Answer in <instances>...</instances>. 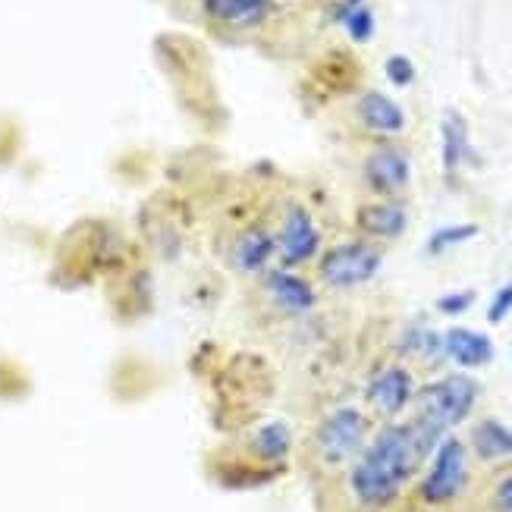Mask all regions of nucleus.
I'll list each match as a JSON object with an SVG mask.
<instances>
[{
	"instance_id": "obj_1",
	"label": "nucleus",
	"mask_w": 512,
	"mask_h": 512,
	"mask_svg": "<svg viewBox=\"0 0 512 512\" xmlns=\"http://www.w3.org/2000/svg\"><path fill=\"white\" fill-rule=\"evenodd\" d=\"M440 437H434L418 421L409 425H387L359 453V462L349 475L352 494L365 506H387L403 491V484L418 472Z\"/></svg>"
},
{
	"instance_id": "obj_2",
	"label": "nucleus",
	"mask_w": 512,
	"mask_h": 512,
	"mask_svg": "<svg viewBox=\"0 0 512 512\" xmlns=\"http://www.w3.org/2000/svg\"><path fill=\"white\" fill-rule=\"evenodd\" d=\"M478 393L481 390L469 374L440 377V381L421 387L415 393V406H418L415 421L421 428H428L434 437L443 440V434L456 425H462V421L472 415V409L478 403Z\"/></svg>"
},
{
	"instance_id": "obj_3",
	"label": "nucleus",
	"mask_w": 512,
	"mask_h": 512,
	"mask_svg": "<svg viewBox=\"0 0 512 512\" xmlns=\"http://www.w3.org/2000/svg\"><path fill=\"white\" fill-rule=\"evenodd\" d=\"M465 481H469V453H465V443L456 437H443L434 447V462L425 481H421V500L431 506L450 503L465 491Z\"/></svg>"
},
{
	"instance_id": "obj_4",
	"label": "nucleus",
	"mask_w": 512,
	"mask_h": 512,
	"mask_svg": "<svg viewBox=\"0 0 512 512\" xmlns=\"http://www.w3.org/2000/svg\"><path fill=\"white\" fill-rule=\"evenodd\" d=\"M365 434H368V421L359 409H337L330 412L321 428L315 434L318 453L327 465H343L352 456H359L365 447Z\"/></svg>"
},
{
	"instance_id": "obj_5",
	"label": "nucleus",
	"mask_w": 512,
	"mask_h": 512,
	"mask_svg": "<svg viewBox=\"0 0 512 512\" xmlns=\"http://www.w3.org/2000/svg\"><path fill=\"white\" fill-rule=\"evenodd\" d=\"M381 271V252L368 242H346V246L330 249L321 258V277L333 289H349L368 283Z\"/></svg>"
},
{
	"instance_id": "obj_6",
	"label": "nucleus",
	"mask_w": 512,
	"mask_h": 512,
	"mask_svg": "<svg viewBox=\"0 0 512 512\" xmlns=\"http://www.w3.org/2000/svg\"><path fill=\"white\" fill-rule=\"evenodd\" d=\"M318 246H321V233L315 227V220H311V214L302 208H289V214L283 220V230L277 236V249H280L283 264L296 267V264L311 261Z\"/></svg>"
},
{
	"instance_id": "obj_7",
	"label": "nucleus",
	"mask_w": 512,
	"mask_h": 512,
	"mask_svg": "<svg viewBox=\"0 0 512 512\" xmlns=\"http://www.w3.org/2000/svg\"><path fill=\"white\" fill-rule=\"evenodd\" d=\"M365 396L381 415H399L415 399V381L406 368H384L368 384Z\"/></svg>"
},
{
	"instance_id": "obj_8",
	"label": "nucleus",
	"mask_w": 512,
	"mask_h": 512,
	"mask_svg": "<svg viewBox=\"0 0 512 512\" xmlns=\"http://www.w3.org/2000/svg\"><path fill=\"white\" fill-rule=\"evenodd\" d=\"M443 355L459 368H484L494 362V343L487 333L469 327H450L443 333Z\"/></svg>"
},
{
	"instance_id": "obj_9",
	"label": "nucleus",
	"mask_w": 512,
	"mask_h": 512,
	"mask_svg": "<svg viewBox=\"0 0 512 512\" xmlns=\"http://www.w3.org/2000/svg\"><path fill=\"white\" fill-rule=\"evenodd\" d=\"M365 176H368L374 192L393 195V192L409 186L412 167H409V158L399 148H377L365 164Z\"/></svg>"
},
{
	"instance_id": "obj_10",
	"label": "nucleus",
	"mask_w": 512,
	"mask_h": 512,
	"mask_svg": "<svg viewBox=\"0 0 512 512\" xmlns=\"http://www.w3.org/2000/svg\"><path fill=\"white\" fill-rule=\"evenodd\" d=\"M205 13L224 26L233 29H252L274 13V0H202Z\"/></svg>"
},
{
	"instance_id": "obj_11",
	"label": "nucleus",
	"mask_w": 512,
	"mask_h": 512,
	"mask_svg": "<svg viewBox=\"0 0 512 512\" xmlns=\"http://www.w3.org/2000/svg\"><path fill=\"white\" fill-rule=\"evenodd\" d=\"M355 114L359 120L374 129V132H387V136H396V132H403L406 126V114L403 107H399L393 98H387L384 92H365L355 104Z\"/></svg>"
},
{
	"instance_id": "obj_12",
	"label": "nucleus",
	"mask_w": 512,
	"mask_h": 512,
	"mask_svg": "<svg viewBox=\"0 0 512 512\" xmlns=\"http://www.w3.org/2000/svg\"><path fill=\"white\" fill-rule=\"evenodd\" d=\"M264 289L283 311H293V315L308 311L311 305H315V289H311L302 277L289 274V271H271L264 280Z\"/></svg>"
},
{
	"instance_id": "obj_13",
	"label": "nucleus",
	"mask_w": 512,
	"mask_h": 512,
	"mask_svg": "<svg viewBox=\"0 0 512 512\" xmlns=\"http://www.w3.org/2000/svg\"><path fill=\"white\" fill-rule=\"evenodd\" d=\"M406 208L403 205H393V202H377V205H365L359 211V227L368 233V236H377V239H396L406 233Z\"/></svg>"
},
{
	"instance_id": "obj_14",
	"label": "nucleus",
	"mask_w": 512,
	"mask_h": 512,
	"mask_svg": "<svg viewBox=\"0 0 512 512\" xmlns=\"http://www.w3.org/2000/svg\"><path fill=\"white\" fill-rule=\"evenodd\" d=\"M469 123L462 120V114L450 110L440 123V158H443V170L456 173L462 167V161L469 158Z\"/></svg>"
},
{
	"instance_id": "obj_15",
	"label": "nucleus",
	"mask_w": 512,
	"mask_h": 512,
	"mask_svg": "<svg viewBox=\"0 0 512 512\" xmlns=\"http://www.w3.org/2000/svg\"><path fill=\"white\" fill-rule=\"evenodd\" d=\"M472 447L487 462L509 459L512 456V428H506L497 418H484L472 431Z\"/></svg>"
},
{
	"instance_id": "obj_16",
	"label": "nucleus",
	"mask_w": 512,
	"mask_h": 512,
	"mask_svg": "<svg viewBox=\"0 0 512 512\" xmlns=\"http://www.w3.org/2000/svg\"><path fill=\"white\" fill-rule=\"evenodd\" d=\"M277 252V239L267 233V230H249L242 233L236 242V252H233V264L239 271H261V267L271 261V255Z\"/></svg>"
},
{
	"instance_id": "obj_17",
	"label": "nucleus",
	"mask_w": 512,
	"mask_h": 512,
	"mask_svg": "<svg viewBox=\"0 0 512 512\" xmlns=\"http://www.w3.org/2000/svg\"><path fill=\"white\" fill-rule=\"evenodd\" d=\"M289 447H293V434H289V428L283 425V421H271V425L258 428V434L252 437V450L267 462L286 459Z\"/></svg>"
},
{
	"instance_id": "obj_18",
	"label": "nucleus",
	"mask_w": 512,
	"mask_h": 512,
	"mask_svg": "<svg viewBox=\"0 0 512 512\" xmlns=\"http://www.w3.org/2000/svg\"><path fill=\"white\" fill-rule=\"evenodd\" d=\"M403 352L415 355V359L437 362L443 355V337H437V333L428 330V327H412V330H406V337H403Z\"/></svg>"
},
{
	"instance_id": "obj_19",
	"label": "nucleus",
	"mask_w": 512,
	"mask_h": 512,
	"mask_svg": "<svg viewBox=\"0 0 512 512\" xmlns=\"http://www.w3.org/2000/svg\"><path fill=\"white\" fill-rule=\"evenodd\" d=\"M340 19H343V26H346L352 41H359V44L371 41V35H374V13H371V7L352 4V7H346L340 13Z\"/></svg>"
},
{
	"instance_id": "obj_20",
	"label": "nucleus",
	"mask_w": 512,
	"mask_h": 512,
	"mask_svg": "<svg viewBox=\"0 0 512 512\" xmlns=\"http://www.w3.org/2000/svg\"><path fill=\"white\" fill-rule=\"evenodd\" d=\"M478 236V227L475 224H456V227H443L437 230L431 239H428V252L431 255H443V252H450L456 246H462V242H469Z\"/></svg>"
},
{
	"instance_id": "obj_21",
	"label": "nucleus",
	"mask_w": 512,
	"mask_h": 512,
	"mask_svg": "<svg viewBox=\"0 0 512 512\" xmlns=\"http://www.w3.org/2000/svg\"><path fill=\"white\" fill-rule=\"evenodd\" d=\"M384 73H387V79H390L396 88H406V85L415 82V63H412L406 54H393V57L387 60V66H384Z\"/></svg>"
},
{
	"instance_id": "obj_22",
	"label": "nucleus",
	"mask_w": 512,
	"mask_h": 512,
	"mask_svg": "<svg viewBox=\"0 0 512 512\" xmlns=\"http://www.w3.org/2000/svg\"><path fill=\"white\" fill-rule=\"evenodd\" d=\"M475 302V293L472 289H459V293H447L437 299V311H443V315H462V311H469Z\"/></svg>"
},
{
	"instance_id": "obj_23",
	"label": "nucleus",
	"mask_w": 512,
	"mask_h": 512,
	"mask_svg": "<svg viewBox=\"0 0 512 512\" xmlns=\"http://www.w3.org/2000/svg\"><path fill=\"white\" fill-rule=\"evenodd\" d=\"M509 311H512V283L500 286L497 293H494L491 305H487V321H491V324H500V321L509 315Z\"/></svg>"
},
{
	"instance_id": "obj_24",
	"label": "nucleus",
	"mask_w": 512,
	"mask_h": 512,
	"mask_svg": "<svg viewBox=\"0 0 512 512\" xmlns=\"http://www.w3.org/2000/svg\"><path fill=\"white\" fill-rule=\"evenodd\" d=\"M494 503H497V509H500V512H512V475L497 487Z\"/></svg>"
}]
</instances>
